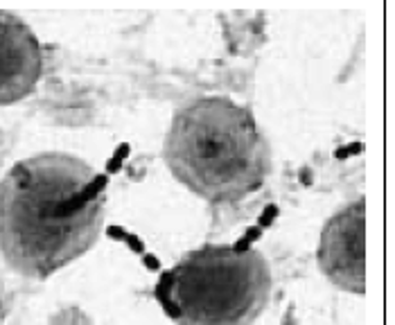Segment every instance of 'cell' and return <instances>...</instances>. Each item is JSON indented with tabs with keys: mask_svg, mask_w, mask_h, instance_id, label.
<instances>
[{
	"mask_svg": "<svg viewBox=\"0 0 395 325\" xmlns=\"http://www.w3.org/2000/svg\"><path fill=\"white\" fill-rule=\"evenodd\" d=\"M95 174L66 152H41L9 167L0 181V255L9 269L45 280L97 244L107 195H84Z\"/></svg>",
	"mask_w": 395,
	"mask_h": 325,
	"instance_id": "obj_1",
	"label": "cell"
},
{
	"mask_svg": "<svg viewBox=\"0 0 395 325\" xmlns=\"http://www.w3.org/2000/svg\"><path fill=\"white\" fill-rule=\"evenodd\" d=\"M273 273L249 244H204L161 273L154 296L176 325H251L269 305Z\"/></svg>",
	"mask_w": 395,
	"mask_h": 325,
	"instance_id": "obj_3",
	"label": "cell"
},
{
	"mask_svg": "<svg viewBox=\"0 0 395 325\" xmlns=\"http://www.w3.org/2000/svg\"><path fill=\"white\" fill-rule=\"evenodd\" d=\"M120 167H122V161H118V158H111V161L107 163V172H109V174L120 172Z\"/></svg>",
	"mask_w": 395,
	"mask_h": 325,
	"instance_id": "obj_10",
	"label": "cell"
},
{
	"mask_svg": "<svg viewBox=\"0 0 395 325\" xmlns=\"http://www.w3.org/2000/svg\"><path fill=\"white\" fill-rule=\"evenodd\" d=\"M278 215V208L276 206H267V210L262 212V219H260V226H269Z\"/></svg>",
	"mask_w": 395,
	"mask_h": 325,
	"instance_id": "obj_6",
	"label": "cell"
},
{
	"mask_svg": "<svg viewBox=\"0 0 395 325\" xmlns=\"http://www.w3.org/2000/svg\"><path fill=\"white\" fill-rule=\"evenodd\" d=\"M172 176L210 203H235L271 174V145L246 106L204 95L174 111L163 145Z\"/></svg>",
	"mask_w": 395,
	"mask_h": 325,
	"instance_id": "obj_2",
	"label": "cell"
},
{
	"mask_svg": "<svg viewBox=\"0 0 395 325\" xmlns=\"http://www.w3.org/2000/svg\"><path fill=\"white\" fill-rule=\"evenodd\" d=\"M43 75V45L16 14L0 9V106L34 93Z\"/></svg>",
	"mask_w": 395,
	"mask_h": 325,
	"instance_id": "obj_5",
	"label": "cell"
},
{
	"mask_svg": "<svg viewBox=\"0 0 395 325\" xmlns=\"http://www.w3.org/2000/svg\"><path fill=\"white\" fill-rule=\"evenodd\" d=\"M366 206L353 199L325 221L319 240V269L334 287L350 294L366 292Z\"/></svg>",
	"mask_w": 395,
	"mask_h": 325,
	"instance_id": "obj_4",
	"label": "cell"
},
{
	"mask_svg": "<svg viewBox=\"0 0 395 325\" xmlns=\"http://www.w3.org/2000/svg\"><path fill=\"white\" fill-rule=\"evenodd\" d=\"M124 242H127V244H129V246H131V249H133V251H136V253H142V251H144V246H142V242H140V240H138V237H136V235H133V233H127V235H124Z\"/></svg>",
	"mask_w": 395,
	"mask_h": 325,
	"instance_id": "obj_7",
	"label": "cell"
},
{
	"mask_svg": "<svg viewBox=\"0 0 395 325\" xmlns=\"http://www.w3.org/2000/svg\"><path fill=\"white\" fill-rule=\"evenodd\" d=\"M129 156V145H120L118 147V152H115V156L113 158H118V161H124V158Z\"/></svg>",
	"mask_w": 395,
	"mask_h": 325,
	"instance_id": "obj_11",
	"label": "cell"
},
{
	"mask_svg": "<svg viewBox=\"0 0 395 325\" xmlns=\"http://www.w3.org/2000/svg\"><path fill=\"white\" fill-rule=\"evenodd\" d=\"M124 235H127L124 228H120V226H111L109 228V237H111V240H124Z\"/></svg>",
	"mask_w": 395,
	"mask_h": 325,
	"instance_id": "obj_9",
	"label": "cell"
},
{
	"mask_svg": "<svg viewBox=\"0 0 395 325\" xmlns=\"http://www.w3.org/2000/svg\"><path fill=\"white\" fill-rule=\"evenodd\" d=\"M142 262H144V266H149L152 271H158V269H161V262L154 258V255H149V253L142 255Z\"/></svg>",
	"mask_w": 395,
	"mask_h": 325,
	"instance_id": "obj_8",
	"label": "cell"
}]
</instances>
